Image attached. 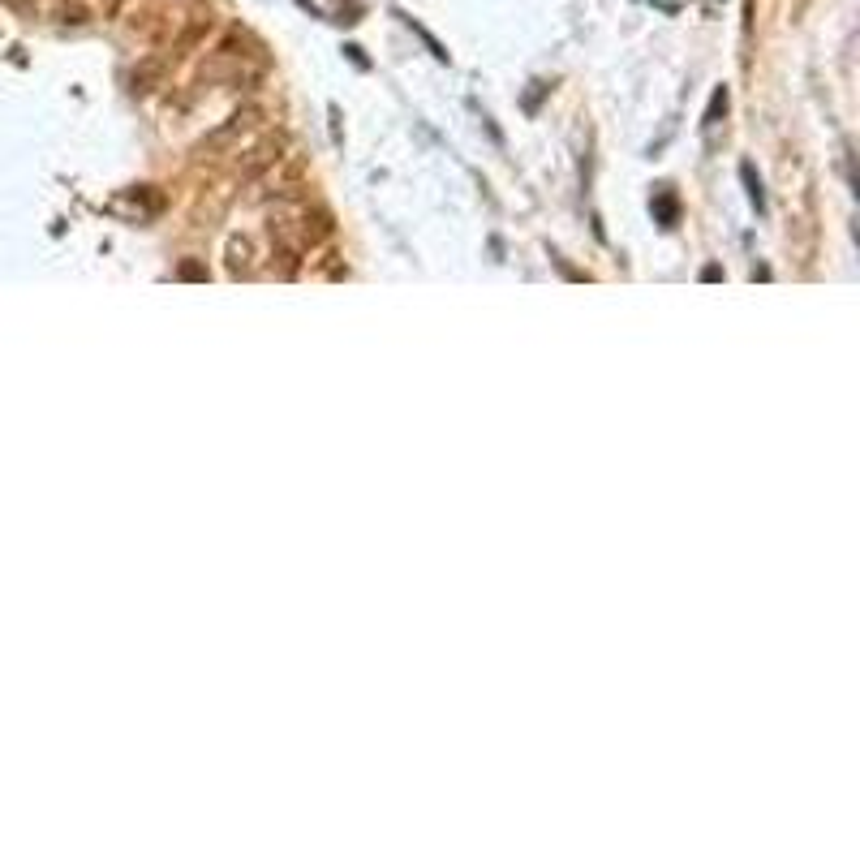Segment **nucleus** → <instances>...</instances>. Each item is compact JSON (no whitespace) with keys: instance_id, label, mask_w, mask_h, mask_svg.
Segmentation results:
<instances>
[{"instance_id":"1","label":"nucleus","mask_w":860,"mask_h":860,"mask_svg":"<svg viewBox=\"0 0 860 860\" xmlns=\"http://www.w3.org/2000/svg\"><path fill=\"white\" fill-rule=\"evenodd\" d=\"M327 233H332V224H327V215L314 211V207L280 203L271 211V237H276V246L289 250V254H310Z\"/></svg>"},{"instance_id":"2","label":"nucleus","mask_w":860,"mask_h":860,"mask_svg":"<svg viewBox=\"0 0 860 860\" xmlns=\"http://www.w3.org/2000/svg\"><path fill=\"white\" fill-rule=\"evenodd\" d=\"M258 117H263V112H258V108H246V112H237V117H228V125H220V129H215V134H211V138H203V147H198V151H203V155H207V151H220V147H233V142H237L241 134H246V129H250V125L258 121Z\"/></svg>"},{"instance_id":"3","label":"nucleus","mask_w":860,"mask_h":860,"mask_svg":"<svg viewBox=\"0 0 860 860\" xmlns=\"http://www.w3.org/2000/svg\"><path fill=\"white\" fill-rule=\"evenodd\" d=\"M280 160V138H267V142H258V147H250L246 155L237 160V172L241 177H254V172H263V168H271Z\"/></svg>"},{"instance_id":"4","label":"nucleus","mask_w":860,"mask_h":860,"mask_svg":"<svg viewBox=\"0 0 860 860\" xmlns=\"http://www.w3.org/2000/svg\"><path fill=\"white\" fill-rule=\"evenodd\" d=\"M250 267H254V250H250V241L241 237V241L228 246V271H233V276H246Z\"/></svg>"}]
</instances>
